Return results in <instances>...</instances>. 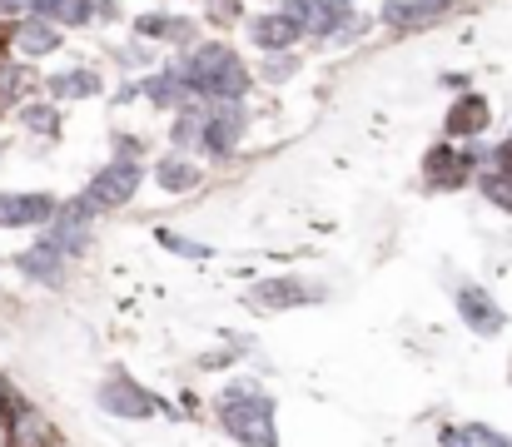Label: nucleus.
I'll return each mask as SVG.
<instances>
[{"mask_svg":"<svg viewBox=\"0 0 512 447\" xmlns=\"http://www.w3.org/2000/svg\"><path fill=\"white\" fill-rule=\"evenodd\" d=\"M25 95V70L20 65H0V100H20Z\"/></svg>","mask_w":512,"mask_h":447,"instance_id":"5701e85b","label":"nucleus"},{"mask_svg":"<svg viewBox=\"0 0 512 447\" xmlns=\"http://www.w3.org/2000/svg\"><path fill=\"white\" fill-rule=\"evenodd\" d=\"M199 135H204V120H199V115H194V110H184V115H179V120H174V145L184 149V145H194V140H199Z\"/></svg>","mask_w":512,"mask_h":447,"instance_id":"4be33fe9","label":"nucleus"},{"mask_svg":"<svg viewBox=\"0 0 512 447\" xmlns=\"http://www.w3.org/2000/svg\"><path fill=\"white\" fill-rule=\"evenodd\" d=\"M468 154L458 145H433L423 154V179H428V189H458L463 179H468Z\"/></svg>","mask_w":512,"mask_h":447,"instance_id":"9b49d317","label":"nucleus"},{"mask_svg":"<svg viewBox=\"0 0 512 447\" xmlns=\"http://www.w3.org/2000/svg\"><path fill=\"white\" fill-rule=\"evenodd\" d=\"M160 244H170V249H179V254H189V259H204V254H209L204 244H194V239H179V234H160Z\"/></svg>","mask_w":512,"mask_h":447,"instance_id":"a878e982","label":"nucleus"},{"mask_svg":"<svg viewBox=\"0 0 512 447\" xmlns=\"http://www.w3.org/2000/svg\"><path fill=\"white\" fill-rule=\"evenodd\" d=\"M239 135H244V100H224L214 110V120H204V135L199 140H204V149L214 159H224V154H234Z\"/></svg>","mask_w":512,"mask_h":447,"instance_id":"6e6552de","label":"nucleus"},{"mask_svg":"<svg viewBox=\"0 0 512 447\" xmlns=\"http://www.w3.org/2000/svg\"><path fill=\"white\" fill-rule=\"evenodd\" d=\"M463 438L473 447H512L508 433H498V428H483V423H463Z\"/></svg>","mask_w":512,"mask_h":447,"instance_id":"412c9836","label":"nucleus"},{"mask_svg":"<svg viewBox=\"0 0 512 447\" xmlns=\"http://www.w3.org/2000/svg\"><path fill=\"white\" fill-rule=\"evenodd\" d=\"M60 204L50 194H0V224L5 229H25V224H50Z\"/></svg>","mask_w":512,"mask_h":447,"instance_id":"f8f14e48","label":"nucleus"},{"mask_svg":"<svg viewBox=\"0 0 512 447\" xmlns=\"http://www.w3.org/2000/svg\"><path fill=\"white\" fill-rule=\"evenodd\" d=\"M378 15L393 30H423V25H438L443 15H453V0H388Z\"/></svg>","mask_w":512,"mask_h":447,"instance_id":"1a4fd4ad","label":"nucleus"},{"mask_svg":"<svg viewBox=\"0 0 512 447\" xmlns=\"http://www.w3.org/2000/svg\"><path fill=\"white\" fill-rule=\"evenodd\" d=\"M50 95L55 100H90V95H100V75L95 70H65V75L50 80Z\"/></svg>","mask_w":512,"mask_h":447,"instance_id":"f3484780","label":"nucleus"},{"mask_svg":"<svg viewBox=\"0 0 512 447\" xmlns=\"http://www.w3.org/2000/svg\"><path fill=\"white\" fill-rule=\"evenodd\" d=\"M244 303L254 313H284V308H304V303H319V289H309L304 279H264L254 284Z\"/></svg>","mask_w":512,"mask_h":447,"instance_id":"0eeeda50","label":"nucleus"},{"mask_svg":"<svg viewBox=\"0 0 512 447\" xmlns=\"http://www.w3.org/2000/svg\"><path fill=\"white\" fill-rule=\"evenodd\" d=\"M483 194H488L498 209H508V214H512V179H503V174H488V179H483Z\"/></svg>","mask_w":512,"mask_h":447,"instance_id":"b1692460","label":"nucleus"},{"mask_svg":"<svg viewBox=\"0 0 512 447\" xmlns=\"http://www.w3.org/2000/svg\"><path fill=\"white\" fill-rule=\"evenodd\" d=\"M289 70H294V65H289V60H279V65H269V70H264V75H269V80H284V75H289Z\"/></svg>","mask_w":512,"mask_h":447,"instance_id":"c85d7f7f","label":"nucleus"},{"mask_svg":"<svg viewBox=\"0 0 512 447\" xmlns=\"http://www.w3.org/2000/svg\"><path fill=\"white\" fill-rule=\"evenodd\" d=\"M443 447H473L463 438V428H443Z\"/></svg>","mask_w":512,"mask_h":447,"instance_id":"cd10ccee","label":"nucleus"},{"mask_svg":"<svg viewBox=\"0 0 512 447\" xmlns=\"http://www.w3.org/2000/svg\"><path fill=\"white\" fill-rule=\"evenodd\" d=\"M135 30H140V35H165V40H179V45L194 35V25H189V20H179V15H140V20H135Z\"/></svg>","mask_w":512,"mask_h":447,"instance_id":"a211bd4d","label":"nucleus"},{"mask_svg":"<svg viewBox=\"0 0 512 447\" xmlns=\"http://www.w3.org/2000/svg\"><path fill=\"white\" fill-rule=\"evenodd\" d=\"M453 303H458V313H463V323L478 333V338H498L503 333V323H508V313H503V303L488 294L483 284H458V294H453Z\"/></svg>","mask_w":512,"mask_h":447,"instance_id":"423d86ee","label":"nucleus"},{"mask_svg":"<svg viewBox=\"0 0 512 447\" xmlns=\"http://www.w3.org/2000/svg\"><path fill=\"white\" fill-rule=\"evenodd\" d=\"M20 413H25V403H20V393H15V388H10V383L0 378V423L10 428V423H15Z\"/></svg>","mask_w":512,"mask_h":447,"instance_id":"393cba45","label":"nucleus"},{"mask_svg":"<svg viewBox=\"0 0 512 447\" xmlns=\"http://www.w3.org/2000/svg\"><path fill=\"white\" fill-rule=\"evenodd\" d=\"M140 179H145V169H140L135 159H115V164H105V169L90 179V189H85L80 204H85L90 214H100V209H120V204L135 199Z\"/></svg>","mask_w":512,"mask_h":447,"instance_id":"f03ea898","label":"nucleus"},{"mask_svg":"<svg viewBox=\"0 0 512 447\" xmlns=\"http://www.w3.org/2000/svg\"><path fill=\"white\" fill-rule=\"evenodd\" d=\"M284 10L309 35H324V40H353L358 35V25H348V5L343 0H289Z\"/></svg>","mask_w":512,"mask_h":447,"instance_id":"7ed1b4c3","label":"nucleus"},{"mask_svg":"<svg viewBox=\"0 0 512 447\" xmlns=\"http://www.w3.org/2000/svg\"><path fill=\"white\" fill-rule=\"evenodd\" d=\"M219 423L234 443L244 447H279L274 428V398H264L254 383H229L219 393Z\"/></svg>","mask_w":512,"mask_h":447,"instance_id":"f257e3e1","label":"nucleus"},{"mask_svg":"<svg viewBox=\"0 0 512 447\" xmlns=\"http://www.w3.org/2000/svg\"><path fill=\"white\" fill-rule=\"evenodd\" d=\"M15 269H20L25 279H35V284H60V279H65V259H60L50 244H35V249L15 254Z\"/></svg>","mask_w":512,"mask_h":447,"instance_id":"2eb2a0df","label":"nucleus"},{"mask_svg":"<svg viewBox=\"0 0 512 447\" xmlns=\"http://www.w3.org/2000/svg\"><path fill=\"white\" fill-rule=\"evenodd\" d=\"M249 35H254V45H264V50H289V45L299 40V25L289 20V10H264V15L249 25Z\"/></svg>","mask_w":512,"mask_h":447,"instance_id":"4468645a","label":"nucleus"},{"mask_svg":"<svg viewBox=\"0 0 512 447\" xmlns=\"http://www.w3.org/2000/svg\"><path fill=\"white\" fill-rule=\"evenodd\" d=\"M20 120H25V130H35V135H60V115H55V105H25Z\"/></svg>","mask_w":512,"mask_h":447,"instance_id":"aec40b11","label":"nucleus"},{"mask_svg":"<svg viewBox=\"0 0 512 447\" xmlns=\"http://www.w3.org/2000/svg\"><path fill=\"white\" fill-rule=\"evenodd\" d=\"M95 398H100V408H105L110 418H155V413H160V398L145 393V388H140L130 373H120V368L100 383Z\"/></svg>","mask_w":512,"mask_h":447,"instance_id":"20e7f679","label":"nucleus"},{"mask_svg":"<svg viewBox=\"0 0 512 447\" xmlns=\"http://www.w3.org/2000/svg\"><path fill=\"white\" fill-rule=\"evenodd\" d=\"M493 164H498V174H503V179H512V135L493 149Z\"/></svg>","mask_w":512,"mask_h":447,"instance_id":"bb28decb","label":"nucleus"},{"mask_svg":"<svg viewBox=\"0 0 512 447\" xmlns=\"http://www.w3.org/2000/svg\"><path fill=\"white\" fill-rule=\"evenodd\" d=\"M15 50L25 55V60H35V55H55L60 50V30L50 25V20H20V30H15Z\"/></svg>","mask_w":512,"mask_h":447,"instance_id":"dca6fc26","label":"nucleus"},{"mask_svg":"<svg viewBox=\"0 0 512 447\" xmlns=\"http://www.w3.org/2000/svg\"><path fill=\"white\" fill-rule=\"evenodd\" d=\"M488 120H493L488 100H483V95H463V100L448 110L443 130H448V140H478V135L488 130Z\"/></svg>","mask_w":512,"mask_h":447,"instance_id":"ddd939ff","label":"nucleus"},{"mask_svg":"<svg viewBox=\"0 0 512 447\" xmlns=\"http://www.w3.org/2000/svg\"><path fill=\"white\" fill-rule=\"evenodd\" d=\"M155 174H160V184H165L170 194H179V189H194V184H199V169H194L189 159H179V154H170V159H165Z\"/></svg>","mask_w":512,"mask_h":447,"instance_id":"6ab92c4d","label":"nucleus"},{"mask_svg":"<svg viewBox=\"0 0 512 447\" xmlns=\"http://www.w3.org/2000/svg\"><path fill=\"white\" fill-rule=\"evenodd\" d=\"M35 10V20H65V25H85V20H115V0H25Z\"/></svg>","mask_w":512,"mask_h":447,"instance_id":"9d476101","label":"nucleus"},{"mask_svg":"<svg viewBox=\"0 0 512 447\" xmlns=\"http://www.w3.org/2000/svg\"><path fill=\"white\" fill-rule=\"evenodd\" d=\"M90 209L85 204H65V209H55L50 214V234H45V244L60 254V259H80L85 249H90Z\"/></svg>","mask_w":512,"mask_h":447,"instance_id":"39448f33","label":"nucleus"}]
</instances>
